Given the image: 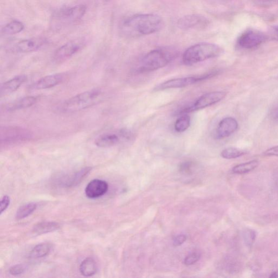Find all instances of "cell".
<instances>
[{"label": "cell", "instance_id": "obj_1", "mask_svg": "<svg viewBox=\"0 0 278 278\" xmlns=\"http://www.w3.org/2000/svg\"><path fill=\"white\" fill-rule=\"evenodd\" d=\"M163 26V19L158 15L137 14L123 20L120 26V31L125 37H138L157 32Z\"/></svg>", "mask_w": 278, "mask_h": 278}, {"label": "cell", "instance_id": "obj_2", "mask_svg": "<svg viewBox=\"0 0 278 278\" xmlns=\"http://www.w3.org/2000/svg\"><path fill=\"white\" fill-rule=\"evenodd\" d=\"M177 51L172 48L154 50L144 56L138 70L140 73H147L163 68L177 58Z\"/></svg>", "mask_w": 278, "mask_h": 278}, {"label": "cell", "instance_id": "obj_3", "mask_svg": "<svg viewBox=\"0 0 278 278\" xmlns=\"http://www.w3.org/2000/svg\"><path fill=\"white\" fill-rule=\"evenodd\" d=\"M223 50L218 45L202 43L194 45L188 48L183 56L185 65H191L212 59L222 55Z\"/></svg>", "mask_w": 278, "mask_h": 278}, {"label": "cell", "instance_id": "obj_4", "mask_svg": "<svg viewBox=\"0 0 278 278\" xmlns=\"http://www.w3.org/2000/svg\"><path fill=\"white\" fill-rule=\"evenodd\" d=\"M102 100V91L91 89L77 94L67 100L60 107L64 112H73L86 109L93 106Z\"/></svg>", "mask_w": 278, "mask_h": 278}, {"label": "cell", "instance_id": "obj_5", "mask_svg": "<svg viewBox=\"0 0 278 278\" xmlns=\"http://www.w3.org/2000/svg\"><path fill=\"white\" fill-rule=\"evenodd\" d=\"M218 73V71L211 72L210 73L197 76L183 77L168 80L164 82L154 89L155 91H161L170 89L182 88L189 85L197 83V82L210 78Z\"/></svg>", "mask_w": 278, "mask_h": 278}, {"label": "cell", "instance_id": "obj_6", "mask_svg": "<svg viewBox=\"0 0 278 278\" xmlns=\"http://www.w3.org/2000/svg\"><path fill=\"white\" fill-rule=\"evenodd\" d=\"M32 134L27 129L18 127H1L0 131L1 143H17L30 140Z\"/></svg>", "mask_w": 278, "mask_h": 278}, {"label": "cell", "instance_id": "obj_7", "mask_svg": "<svg viewBox=\"0 0 278 278\" xmlns=\"http://www.w3.org/2000/svg\"><path fill=\"white\" fill-rule=\"evenodd\" d=\"M226 93L224 91H214L209 92L202 96L195 102V104L182 111L183 114L204 109L205 108L214 105L222 101L226 96Z\"/></svg>", "mask_w": 278, "mask_h": 278}, {"label": "cell", "instance_id": "obj_8", "mask_svg": "<svg viewBox=\"0 0 278 278\" xmlns=\"http://www.w3.org/2000/svg\"><path fill=\"white\" fill-rule=\"evenodd\" d=\"M267 36L259 30L250 29L242 34L238 43L241 48L250 49L257 47L265 42Z\"/></svg>", "mask_w": 278, "mask_h": 278}, {"label": "cell", "instance_id": "obj_9", "mask_svg": "<svg viewBox=\"0 0 278 278\" xmlns=\"http://www.w3.org/2000/svg\"><path fill=\"white\" fill-rule=\"evenodd\" d=\"M82 44L80 40H74L61 46L55 51L54 60L56 63H62L69 59L81 49Z\"/></svg>", "mask_w": 278, "mask_h": 278}, {"label": "cell", "instance_id": "obj_10", "mask_svg": "<svg viewBox=\"0 0 278 278\" xmlns=\"http://www.w3.org/2000/svg\"><path fill=\"white\" fill-rule=\"evenodd\" d=\"M47 43V40L43 38H33L20 41L14 46V51L19 53L34 52L42 48Z\"/></svg>", "mask_w": 278, "mask_h": 278}, {"label": "cell", "instance_id": "obj_11", "mask_svg": "<svg viewBox=\"0 0 278 278\" xmlns=\"http://www.w3.org/2000/svg\"><path fill=\"white\" fill-rule=\"evenodd\" d=\"M239 127L238 121L232 117H227L221 120L216 131V137L223 139L229 137L235 133Z\"/></svg>", "mask_w": 278, "mask_h": 278}, {"label": "cell", "instance_id": "obj_12", "mask_svg": "<svg viewBox=\"0 0 278 278\" xmlns=\"http://www.w3.org/2000/svg\"><path fill=\"white\" fill-rule=\"evenodd\" d=\"M207 19L199 15H187L180 19L178 26L183 29L203 28L208 24Z\"/></svg>", "mask_w": 278, "mask_h": 278}, {"label": "cell", "instance_id": "obj_13", "mask_svg": "<svg viewBox=\"0 0 278 278\" xmlns=\"http://www.w3.org/2000/svg\"><path fill=\"white\" fill-rule=\"evenodd\" d=\"M108 190V184L106 181L96 179L87 185L85 193L87 197L94 199L103 196L107 193Z\"/></svg>", "mask_w": 278, "mask_h": 278}, {"label": "cell", "instance_id": "obj_14", "mask_svg": "<svg viewBox=\"0 0 278 278\" xmlns=\"http://www.w3.org/2000/svg\"><path fill=\"white\" fill-rule=\"evenodd\" d=\"M86 11V7L80 4L73 7L61 9L56 14V17L66 21L75 22L83 17Z\"/></svg>", "mask_w": 278, "mask_h": 278}, {"label": "cell", "instance_id": "obj_15", "mask_svg": "<svg viewBox=\"0 0 278 278\" xmlns=\"http://www.w3.org/2000/svg\"><path fill=\"white\" fill-rule=\"evenodd\" d=\"M63 74H56L45 76L36 81L32 85L35 90H43L51 88L58 85L64 80Z\"/></svg>", "mask_w": 278, "mask_h": 278}, {"label": "cell", "instance_id": "obj_16", "mask_svg": "<svg viewBox=\"0 0 278 278\" xmlns=\"http://www.w3.org/2000/svg\"><path fill=\"white\" fill-rule=\"evenodd\" d=\"M28 77L26 75H19L4 82L0 87L1 96H5L13 93L17 91L26 81Z\"/></svg>", "mask_w": 278, "mask_h": 278}, {"label": "cell", "instance_id": "obj_17", "mask_svg": "<svg viewBox=\"0 0 278 278\" xmlns=\"http://www.w3.org/2000/svg\"><path fill=\"white\" fill-rule=\"evenodd\" d=\"M123 139L121 131L118 133H106L98 137L95 141V145L101 148L114 146Z\"/></svg>", "mask_w": 278, "mask_h": 278}, {"label": "cell", "instance_id": "obj_18", "mask_svg": "<svg viewBox=\"0 0 278 278\" xmlns=\"http://www.w3.org/2000/svg\"><path fill=\"white\" fill-rule=\"evenodd\" d=\"M37 97L35 96H28L15 100L8 104L6 110L8 111H15L25 109L32 107L37 102Z\"/></svg>", "mask_w": 278, "mask_h": 278}, {"label": "cell", "instance_id": "obj_19", "mask_svg": "<svg viewBox=\"0 0 278 278\" xmlns=\"http://www.w3.org/2000/svg\"><path fill=\"white\" fill-rule=\"evenodd\" d=\"M91 169L92 168L90 167H86L71 175L63 183V186L68 188L76 186L90 172Z\"/></svg>", "mask_w": 278, "mask_h": 278}, {"label": "cell", "instance_id": "obj_20", "mask_svg": "<svg viewBox=\"0 0 278 278\" xmlns=\"http://www.w3.org/2000/svg\"><path fill=\"white\" fill-rule=\"evenodd\" d=\"M60 225L55 222H43L35 225L32 230V232L35 235H40L53 232L58 230Z\"/></svg>", "mask_w": 278, "mask_h": 278}, {"label": "cell", "instance_id": "obj_21", "mask_svg": "<svg viewBox=\"0 0 278 278\" xmlns=\"http://www.w3.org/2000/svg\"><path fill=\"white\" fill-rule=\"evenodd\" d=\"M97 266L91 257H87L82 262L80 267L81 274L84 277H91L96 274Z\"/></svg>", "mask_w": 278, "mask_h": 278}, {"label": "cell", "instance_id": "obj_22", "mask_svg": "<svg viewBox=\"0 0 278 278\" xmlns=\"http://www.w3.org/2000/svg\"><path fill=\"white\" fill-rule=\"evenodd\" d=\"M53 246L50 243H44L37 245L30 251L29 257L30 259H39L47 256L52 250Z\"/></svg>", "mask_w": 278, "mask_h": 278}, {"label": "cell", "instance_id": "obj_23", "mask_svg": "<svg viewBox=\"0 0 278 278\" xmlns=\"http://www.w3.org/2000/svg\"><path fill=\"white\" fill-rule=\"evenodd\" d=\"M259 164L258 161L257 160L242 163L234 167L232 169V171L234 173L239 174L249 173L258 167Z\"/></svg>", "mask_w": 278, "mask_h": 278}, {"label": "cell", "instance_id": "obj_24", "mask_svg": "<svg viewBox=\"0 0 278 278\" xmlns=\"http://www.w3.org/2000/svg\"><path fill=\"white\" fill-rule=\"evenodd\" d=\"M37 205L35 203H29L20 207L17 210L15 218L18 220L27 218L37 209Z\"/></svg>", "mask_w": 278, "mask_h": 278}, {"label": "cell", "instance_id": "obj_25", "mask_svg": "<svg viewBox=\"0 0 278 278\" xmlns=\"http://www.w3.org/2000/svg\"><path fill=\"white\" fill-rule=\"evenodd\" d=\"M24 28V25L22 22L14 20L5 26L2 32L4 34L14 35L22 32Z\"/></svg>", "mask_w": 278, "mask_h": 278}, {"label": "cell", "instance_id": "obj_26", "mask_svg": "<svg viewBox=\"0 0 278 278\" xmlns=\"http://www.w3.org/2000/svg\"><path fill=\"white\" fill-rule=\"evenodd\" d=\"M246 152L238 148L228 147L221 152V156L226 159H232L245 155Z\"/></svg>", "mask_w": 278, "mask_h": 278}, {"label": "cell", "instance_id": "obj_27", "mask_svg": "<svg viewBox=\"0 0 278 278\" xmlns=\"http://www.w3.org/2000/svg\"><path fill=\"white\" fill-rule=\"evenodd\" d=\"M190 117L188 115H183L178 118L175 122L174 129L178 133H182L187 130L190 125Z\"/></svg>", "mask_w": 278, "mask_h": 278}, {"label": "cell", "instance_id": "obj_28", "mask_svg": "<svg viewBox=\"0 0 278 278\" xmlns=\"http://www.w3.org/2000/svg\"><path fill=\"white\" fill-rule=\"evenodd\" d=\"M245 244L247 246L250 247L253 244L256 238L255 231L251 229H247L244 234Z\"/></svg>", "mask_w": 278, "mask_h": 278}, {"label": "cell", "instance_id": "obj_29", "mask_svg": "<svg viewBox=\"0 0 278 278\" xmlns=\"http://www.w3.org/2000/svg\"><path fill=\"white\" fill-rule=\"evenodd\" d=\"M26 267L22 265H15L10 268L9 273L14 276H18L24 274L26 271Z\"/></svg>", "mask_w": 278, "mask_h": 278}, {"label": "cell", "instance_id": "obj_30", "mask_svg": "<svg viewBox=\"0 0 278 278\" xmlns=\"http://www.w3.org/2000/svg\"><path fill=\"white\" fill-rule=\"evenodd\" d=\"M200 257V255L198 253L195 252L186 257L184 259V264L186 265H192L199 260Z\"/></svg>", "mask_w": 278, "mask_h": 278}, {"label": "cell", "instance_id": "obj_31", "mask_svg": "<svg viewBox=\"0 0 278 278\" xmlns=\"http://www.w3.org/2000/svg\"><path fill=\"white\" fill-rule=\"evenodd\" d=\"M10 202H11L10 197L7 195H4L1 200V203H0V210H1L0 213H1V214L8 208Z\"/></svg>", "mask_w": 278, "mask_h": 278}, {"label": "cell", "instance_id": "obj_32", "mask_svg": "<svg viewBox=\"0 0 278 278\" xmlns=\"http://www.w3.org/2000/svg\"><path fill=\"white\" fill-rule=\"evenodd\" d=\"M263 154L268 157H278V145L268 149Z\"/></svg>", "mask_w": 278, "mask_h": 278}, {"label": "cell", "instance_id": "obj_33", "mask_svg": "<svg viewBox=\"0 0 278 278\" xmlns=\"http://www.w3.org/2000/svg\"><path fill=\"white\" fill-rule=\"evenodd\" d=\"M187 239V236L185 235H179L174 239L173 245L174 246H179L182 245Z\"/></svg>", "mask_w": 278, "mask_h": 278}, {"label": "cell", "instance_id": "obj_34", "mask_svg": "<svg viewBox=\"0 0 278 278\" xmlns=\"http://www.w3.org/2000/svg\"><path fill=\"white\" fill-rule=\"evenodd\" d=\"M272 35L275 40H278V26L273 28Z\"/></svg>", "mask_w": 278, "mask_h": 278}, {"label": "cell", "instance_id": "obj_35", "mask_svg": "<svg viewBox=\"0 0 278 278\" xmlns=\"http://www.w3.org/2000/svg\"><path fill=\"white\" fill-rule=\"evenodd\" d=\"M272 116L274 117V118L276 119H278V106L275 108L274 111L272 112Z\"/></svg>", "mask_w": 278, "mask_h": 278}, {"label": "cell", "instance_id": "obj_36", "mask_svg": "<svg viewBox=\"0 0 278 278\" xmlns=\"http://www.w3.org/2000/svg\"><path fill=\"white\" fill-rule=\"evenodd\" d=\"M271 278H278V271H276L274 273H272L271 275L270 276Z\"/></svg>", "mask_w": 278, "mask_h": 278}]
</instances>
